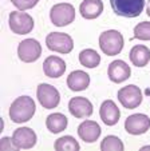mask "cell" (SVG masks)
I'll list each match as a JSON object with an SVG mask.
<instances>
[{
	"label": "cell",
	"instance_id": "1",
	"mask_svg": "<svg viewBox=\"0 0 150 151\" xmlns=\"http://www.w3.org/2000/svg\"><path fill=\"white\" fill-rule=\"evenodd\" d=\"M36 111V104L34 99L27 95L19 96L11 103L9 107V118L14 123L28 122Z\"/></svg>",
	"mask_w": 150,
	"mask_h": 151
},
{
	"label": "cell",
	"instance_id": "2",
	"mask_svg": "<svg viewBox=\"0 0 150 151\" xmlns=\"http://www.w3.org/2000/svg\"><path fill=\"white\" fill-rule=\"evenodd\" d=\"M99 47L107 56H115L123 48V36L117 29H107L99 35Z\"/></svg>",
	"mask_w": 150,
	"mask_h": 151
},
{
	"label": "cell",
	"instance_id": "3",
	"mask_svg": "<svg viewBox=\"0 0 150 151\" xmlns=\"http://www.w3.org/2000/svg\"><path fill=\"white\" fill-rule=\"evenodd\" d=\"M114 14L122 17H137L142 14L145 0H110Z\"/></svg>",
	"mask_w": 150,
	"mask_h": 151
},
{
	"label": "cell",
	"instance_id": "4",
	"mask_svg": "<svg viewBox=\"0 0 150 151\" xmlns=\"http://www.w3.org/2000/svg\"><path fill=\"white\" fill-rule=\"evenodd\" d=\"M9 28L16 35H27L34 29V19L31 15L23 11H14L8 17Z\"/></svg>",
	"mask_w": 150,
	"mask_h": 151
},
{
	"label": "cell",
	"instance_id": "5",
	"mask_svg": "<svg viewBox=\"0 0 150 151\" xmlns=\"http://www.w3.org/2000/svg\"><path fill=\"white\" fill-rule=\"evenodd\" d=\"M50 19L57 27H64L75 20V8L70 3H58L50 11Z\"/></svg>",
	"mask_w": 150,
	"mask_h": 151
},
{
	"label": "cell",
	"instance_id": "6",
	"mask_svg": "<svg viewBox=\"0 0 150 151\" xmlns=\"http://www.w3.org/2000/svg\"><path fill=\"white\" fill-rule=\"evenodd\" d=\"M47 48L58 54H70L74 48V40L64 32H51L46 37Z\"/></svg>",
	"mask_w": 150,
	"mask_h": 151
},
{
	"label": "cell",
	"instance_id": "7",
	"mask_svg": "<svg viewBox=\"0 0 150 151\" xmlns=\"http://www.w3.org/2000/svg\"><path fill=\"white\" fill-rule=\"evenodd\" d=\"M36 98L43 109L51 110L58 107L60 102V94L54 86L48 83H40L36 90Z\"/></svg>",
	"mask_w": 150,
	"mask_h": 151
},
{
	"label": "cell",
	"instance_id": "8",
	"mask_svg": "<svg viewBox=\"0 0 150 151\" xmlns=\"http://www.w3.org/2000/svg\"><path fill=\"white\" fill-rule=\"evenodd\" d=\"M118 100L125 109L134 110L142 103V91L136 84L125 86L118 90Z\"/></svg>",
	"mask_w": 150,
	"mask_h": 151
},
{
	"label": "cell",
	"instance_id": "9",
	"mask_svg": "<svg viewBox=\"0 0 150 151\" xmlns=\"http://www.w3.org/2000/svg\"><path fill=\"white\" fill-rule=\"evenodd\" d=\"M42 55V46L36 39H24L17 46V56L24 63H34Z\"/></svg>",
	"mask_w": 150,
	"mask_h": 151
},
{
	"label": "cell",
	"instance_id": "10",
	"mask_svg": "<svg viewBox=\"0 0 150 151\" xmlns=\"http://www.w3.org/2000/svg\"><path fill=\"white\" fill-rule=\"evenodd\" d=\"M125 130L131 135H142L150 130V118L145 114H133L125 120Z\"/></svg>",
	"mask_w": 150,
	"mask_h": 151
},
{
	"label": "cell",
	"instance_id": "11",
	"mask_svg": "<svg viewBox=\"0 0 150 151\" xmlns=\"http://www.w3.org/2000/svg\"><path fill=\"white\" fill-rule=\"evenodd\" d=\"M12 140L17 150H30L35 147L38 137L34 130H31L30 127H19L12 134Z\"/></svg>",
	"mask_w": 150,
	"mask_h": 151
},
{
	"label": "cell",
	"instance_id": "12",
	"mask_svg": "<svg viewBox=\"0 0 150 151\" xmlns=\"http://www.w3.org/2000/svg\"><path fill=\"white\" fill-rule=\"evenodd\" d=\"M68 111L77 119H85L91 116L93 114V104L85 96H75L71 98L68 102Z\"/></svg>",
	"mask_w": 150,
	"mask_h": 151
},
{
	"label": "cell",
	"instance_id": "13",
	"mask_svg": "<svg viewBox=\"0 0 150 151\" xmlns=\"http://www.w3.org/2000/svg\"><path fill=\"white\" fill-rule=\"evenodd\" d=\"M131 75V70L126 62L123 60H114L109 64L107 68V76L111 82L114 83H122L128 80Z\"/></svg>",
	"mask_w": 150,
	"mask_h": 151
},
{
	"label": "cell",
	"instance_id": "14",
	"mask_svg": "<svg viewBox=\"0 0 150 151\" xmlns=\"http://www.w3.org/2000/svg\"><path fill=\"white\" fill-rule=\"evenodd\" d=\"M99 116L102 122L106 126H115L121 118V111H119L118 106L113 102L111 99H107L101 104L99 109Z\"/></svg>",
	"mask_w": 150,
	"mask_h": 151
},
{
	"label": "cell",
	"instance_id": "15",
	"mask_svg": "<svg viewBox=\"0 0 150 151\" xmlns=\"http://www.w3.org/2000/svg\"><path fill=\"white\" fill-rule=\"evenodd\" d=\"M101 127L94 120H85L78 126V135L86 143H94L101 137Z\"/></svg>",
	"mask_w": 150,
	"mask_h": 151
},
{
	"label": "cell",
	"instance_id": "16",
	"mask_svg": "<svg viewBox=\"0 0 150 151\" xmlns=\"http://www.w3.org/2000/svg\"><path fill=\"white\" fill-rule=\"evenodd\" d=\"M43 71L44 75L52 79L60 78L66 71V62L59 56H48L46 58V60L43 62Z\"/></svg>",
	"mask_w": 150,
	"mask_h": 151
},
{
	"label": "cell",
	"instance_id": "17",
	"mask_svg": "<svg viewBox=\"0 0 150 151\" xmlns=\"http://www.w3.org/2000/svg\"><path fill=\"white\" fill-rule=\"evenodd\" d=\"M90 84V75L82 70L72 71L67 76V87L71 91H83Z\"/></svg>",
	"mask_w": 150,
	"mask_h": 151
},
{
	"label": "cell",
	"instance_id": "18",
	"mask_svg": "<svg viewBox=\"0 0 150 151\" xmlns=\"http://www.w3.org/2000/svg\"><path fill=\"white\" fill-rule=\"evenodd\" d=\"M79 12L87 20L96 19L103 12V3L101 0H83L79 6Z\"/></svg>",
	"mask_w": 150,
	"mask_h": 151
},
{
	"label": "cell",
	"instance_id": "19",
	"mask_svg": "<svg viewBox=\"0 0 150 151\" xmlns=\"http://www.w3.org/2000/svg\"><path fill=\"white\" fill-rule=\"evenodd\" d=\"M129 58L136 67H145L150 62V50L143 44L134 46L129 52Z\"/></svg>",
	"mask_w": 150,
	"mask_h": 151
},
{
	"label": "cell",
	"instance_id": "20",
	"mask_svg": "<svg viewBox=\"0 0 150 151\" xmlns=\"http://www.w3.org/2000/svg\"><path fill=\"white\" fill-rule=\"evenodd\" d=\"M68 124V120L66 118V115L60 114V112H54V114H50L46 119V127L50 132L52 134H59L63 130H66Z\"/></svg>",
	"mask_w": 150,
	"mask_h": 151
},
{
	"label": "cell",
	"instance_id": "21",
	"mask_svg": "<svg viewBox=\"0 0 150 151\" xmlns=\"http://www.w3.org/2000/svg\"><path fill=\"white\" fill-rule=\"evenodd\" d=\"M79 63L83 67H87V68H95L101 63V55L93 48H86L83 51H80Z\"/></svg>",
	"mask_w": 150,
	"mask_h": 151
},
{
	"label": "cell",
	"instance_id": "22",
	"mask_svg": "<svg viewBox=\"0 0 150 151\" xmlns=\"http://www.w3.org/2000/svg\"><path fill=\"white\" fill-rule=\"evenodd\" d=\"M54 148L57 151H79L80 146L78 143V140H75L74 137L64 135V137H60L59 139L55 140Z\"/></svg>",
	"mask_w": 150,
	"mask_h": 151
},
{
	"label": "cell",
	"instance_id": "23",
	"mask_svg": "<svg viewBox=\"0 0 150 151\" xmlns=\"http://www.w3.org/2000/svg\"><path fill=\"white\" fill-rule=\"evenodd\" d=\"M125 146L122 140L115 135H107L101 142V150L102 151H123Z\"/></svg>",
	"mask_w": 150,
	"mask_h": 151
},
{
	"label": "cell",
	"instance_id": "24",
	"mask_svg": "<svg viewBox=\"0 0 150 151\" xmlns=\"http://www.w3.org/2000/svg\"><path fill=\"white\" fill-rule=\"evenodd\" d=\"M134 37L139 40H150V22H142L134 27Z\"/></svg>",
	"mask_w": 150,
	"mask_h": 151
},
{
	"label": "cell",
	"instance_id": "25",
	"mask_svg": "<svg viewBox=\"0 0 150 151\" xmlns=\"http://www.w3.org/2000/svg\"><path fill=\"white\" fill-rule=\"evenodd\" d=\"M40 0H11V3L16 7L19 11H27L31 9L39 3Z\"/></svg>",
	"mask_w": 150,
	"mask_h": 151
},
{
	"label": "cell",
	"instance_id": "26",
	"mask_svg": "<svg viewBox=\"0 0 150 151\" xmlns=\"http://www.w3.org/2000/svg\"><path fill=\"white\" fill-rule=\"evenodd\" d=\"M0 150H3V151H16L17 147L15 146L12 138L4 137V138L0 139Z\"/></svg>",
	"mask_w": 150,
	"mask_h": 151
},
{
	"label": "cell",
	"instance_id": "27",
	"mask_svg": "<svg viewBox=\"0 0 150 151\" xmlns=\"http://www.w3.org/2000/svg\"><path fill=\"white\" fill-rule=\"evenodd\" d=\"M146 14L150 16V0L147 1V7H146Z\"/></svg>",
	"mask_w": 150,
	"mask_h": 151
},
{
	"label": "cell",
	"instance_id": "28",
	"mask_svg": "<svg viewBox=\"0 0 150 151\" xmlns=\"http://www.w3.org/2000/svg\"><path fill=\"white\" fill-rule=\"evenodd\" d=\"M141 150H150V146H143Z\"/></svg>",
	"mask_w": 150,
	"mask_h": 151
}]
</instances>
